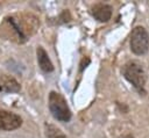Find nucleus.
<instances>
[{
	"label": "nucleus",
	"instance_id": "obj_3",
	"mask_svg": "<svg viewBox=\"0 0 149 138\" xmlns=\"http://www.w3.org/2000/svg\"><path fill=\"white\" fill-rule=\"evenodd\" d=\"M130 51L136 56H142L149 49V32L142 26H136L132 29L129 38Z\"/></svg>",
	"mask_w": 149,
	"mask_h": 138
},
{
	"label": "nucleus",
	"instance_id": "obj_1",
	"mask_svg": "<svg viewBox=\"0 0 149 138\" xmlns=\"http://www.w3.org/2000/svg\"><path fill=\"white\" fill-rule=\"evenodd\" d=\"M122 75L123 78L140 93L146 94L144 86L147 82V74L142 66V64L137 60H129L122 66Z\"/></svg>",
	"mask_w": 149,
	"mask_h": 138
},
{
	"label": "nucleus",
	"instance_id": "obj_9",
	"mask_svg": "<svg viewBox=\"0 0 149 138\" xmlns=\"http://www.w3.org/2000/svg\"><path fill=\"white\" fill-rule=\"evenodd\" d=\"M90 61H91V60H90V58H88V57H84V58L81 59L80 64H79V66H80V67H79V71H80V72H83V71H84V68L90 64Z\"/></svg>",
	"mask_w": 149,
	"mask_h": 138
},
{
	"label": "nucleus",
	"instance_id": "obj_8",
	"mask_svg": "<svg viewBox=\"0 0 149 138\" xmlns=\"http://www.w3.org/2000/svg\"><path fill=\"white\" fill-rule=\"evenodd\" d=\"M44 131H45L47 138H66V136L59 128L50 123L44 124Z\"/></svg>",
	"mask_w": 149,
	"mask_h": 138
},
{
	"label": "nucleus",
	"instance_id": "obj_6",
	"mask_svg": "<svg viewBox=\"0 0 149 138\" xmlns=\"http://www.w3.org/2000/svg\"><path fill=\"white\" fill-rule=\"evenodd\" d=\"M21 86L17 80L8 74L0 75V92L1 93H17L20 92Z\"/></svg>",
	"mask_w": 149,
	"mask_h": 138
},
{
	"label": "nucleus",
	"instance_id": "obj_4",
	"mask_svg": "<svg viewBox=\"0 0 149 138\" xmlns=\"http://www.w3.org/2000/svg\"><path fill=\"white\" fill-rule=\"evenodd\" d=\"M22 125V118L20 115L0 109V130L2 131H13L19 129Z\"/></svg>",
	"mask_w": 149,
	"mask_h": 138
},
{
	"label": "nucleus",
	"instance_id": "obj_5",
	"mask_svg": "<svg viewBox=\"0 0 149 138\" xmlns=\"http://www.w3.org/2000/svg\"><path fill=\"white\" fill-rule=\"evenodd\" d=\"M90 13L97 21H99V22H108L111 20V17H112L113 8L108 3L98 2V3L93 5L90 8Z\"/></svg>",
	"mask_w": 149,
	"mask_h": 138
},
{
	"label": "nucleus",
	"instance_id": "obj_2",
	"mask_svg": "<svg viewBox=\"0 0 149 138\" xmlns=\"http://www.w3.org/2000/svg\"><path fill=\"white\" fill-rule=\"evenodd\" d=\"M48 107L50 110V114L52 117L62 123H68L70 122L72 117V112L70 110V107L65 100V97L55 90H51L49 93L48 97Z\"/></svg>",
	"mask_w": 149,
	"mask_h": 138
},
{
	"label": "nucleus",
	"instance_id": "obj_7",
	"mask_svg": "<svg viewBox=\"0 0 149 138\" xmlns=\"http://www.w3.org/2000/svg\"><path fill=\"white\" fill-rule=\"evenodd\" d=\"M36 57H37V63H38V66L40 68L45 72V73H51L55 67H54V64L52 61L50 60L49 58V55L47 53V51L44 50L43 46H37L36 48Z\"/></svg>",
	"mask_w": 149,
	"mask_h": 138
},
{
	"label": "nucleus",
	"instance_id": "obj_10",
	"mask_svg": "<svg viewBox=\"0 0 149 138\" xmlns=\"http://www.w3.org/2000/svg\"><path fill=\"white\" fill-rule=\"evenodd\" d=\"M123 138H133V136H132V135H127V136H125Z\"/></svg>",
	"mask_w": 149,
	"mask_h": 138
}]
</instances>
